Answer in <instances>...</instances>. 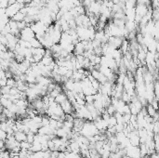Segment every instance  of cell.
I'll return each instance as SVG.
<instances>
[{"label":"cell","mask_w":159,"mask_h":158,"mask_svg":"<svg viewBox=\"0 0 159 158\" xmlns=\"http://www.w3.org/2000/svg\"><path fill=\"white\" fill-rule=\"evenodd\" d=\"M54 62V58L53 57H49V56H44V58L42 59V61H40L41 64H43V65H51V64Z\"/></svg>","instance_id":"9"},{"label":"cell","mask_w":159,"mask_h":158,"mask_svg":"<svg viewBox=\"0 0 159 158\" xmlns=\"http://www.w3.org/2000/svg\"><path fill=\"white\" fill-rule=\"evenodd\" d=\"M123 158H131V157H129V156H127V155H126V156H124Z\"/></svg>","instance_id":"23"},{"label":"cell","mask_w":159,"mask_h":158,"mask_svg":"<svg viewBox=\"0 0 159 158\" xmlns=\"http://www.w3.org/2000/svg\"><path fill=\"white\" fill-rule=\"evenodd\" d=\"M58 158H67L66 152H65V153H63V152H60V154H59Z\"/></svg>","instance_id":"22"},{"label":"cell","mask_w":159,"mask_h":158,"mask_svg":"<svg viewBox=\"0 0 159 158\" xmlns=\"http://www.w3.org/2000/svg\"><path fill=\"white\" fill-rule=\"evenodd\" d=\"M125 15L127 21H135V18H136V9H126Z\"/></svg>","instance_id":"7"},{"label":"cell","mask_w":159,"mask_h":158,"mask_svg":"<svg viewBox=\"0 0 159 158\" xmlns=\"http://www.w3.org/2000/svg\"><path fill=\"white\" fill-rule=\"evenodd\" d=\"M125 40V38H123V37H116V36H111L109 38V41H108V44L111 46H113L114 49H118L121 48V46H122V43H123V41Z\"/></svg>","instance_id":"5"},{"label":"cell","mask_w":159,"mask_h":158,"mask_svg":"<svg viewBox=\"0 0 159 158\" xmlns=\"http://www.w3.org/2000/svg\"><path fill=\"white\" fill-rule=\"evenodd\" d=\"M127 149V155L131 158H141L140 155V149L139 146L130 145Z\"/></svg>","instance_id":"3"},{"label":"cell","mask_w":159,"mask_h":158,"mask_svg":"<svg viewBox=\"0 0 159 158\" xmlns=\"http://www.w3.org/2000/svg\"><path fill=\"white\" fill-rule=\"evenodd\" d=\"M29 42L31 43L32 48H34V49H39V48H43L42 44H41V42H40V41H39V40H38L37 37L33 38L31 41H29Z\"/></svg>","instance_id":"12"},{"label":"cell","mask_w":159,"mask_h":158,"mask_svg":"<svg viewBox=\"0 0 159 158\" xmlns=\"http://www.w3.org/2000/svg\"><path fill=\"white\" fill-rule=\"evenodd\" d=\"M35 37V34L33 31V29L31 28V26H27L26 28L22 29L21 31V34H20V38L24 40V41H31L33 38Z\"/></svg>","instance_id":"2"},{"label":"cell","mask_w":159,"mask_h":158,"mask_svg":"<svg viewBox=\"0 0 159 158\" xmlns=\"http://www.w3.org/2000/svg\"><path fill=\"white\" fill-rule=\"evenodd\" d=\"M85 51H86L85 46H84L83 42H82V41H80V42H78L77 44L75 45L74 54L75 56H77V55H84Z\"/></svg>","instance_id":"6"},{"label":"cell","mask_w":159,"mask_h":158,"mask_svg":"<svg viewBox=\"0 0 159 158\" xmlns=\"http://www.w3.org/2000/svg\"><path fill=\"white\" fill-rule=\"evenodd\" d=\"M30 151L33 152V153H37V152L42 151V144H41V142H34V143L32 144V147H31Z\"/></svg>","instance_id":"11"},{"label":"cell","mask_w":159,"mask_h":158,"mask_svg":"<svg viewBox=\"0 0 159 158\" xmlns=\"http://www.w3.org/2000/svg\"><path fill=\"white\" fill-rule=\"evenodd\" d=\"M67 99H68V98H67L66 93L62 92V93H60V94H59L58 97L55 98V102H56L57 103H59V104H62V103H63L65 101H67Z\"/></svg>","instance_id":"10"},{"label":"cell","mask_w":159,"mask_h":158,"mask_svg":"<svg viewBox=\"0 0 159 158\" xmlns=\"http://www.w3.org/2000/svg\"><path fill=\"white\" fill-rule=\"evenodd\" d=\"M21 149H23V150H30L31 147H32V144L29 143L27 140H25V142H21Z\"/></svg>","instance_id":"17"},{"label":"cell","mask_w":159,"mask_h":158,"mask_svg":"<svg viewBox=\"0 0 159 158\" xmlns=\"http://www.w3.org/2000/svg\"><path fill=\"white\" fill-rule=\"evenodd\" d=\"M12 103H13V102H11L10 99H6V98H4V97L1 96V105H2V106H4L5 108H9Z\"/></svg>","instance_id":"15"},{"label":"cell","mask_w":159,"mask_h":158,"mask_svg":"<svg viewBox=\"0 0 159 158\" xmlns=\"http://www.w3.org/2000/svg\"><path fill=\"white\" fill-rule=\"evenodd\" d=\"M10 89H11V87H9V86L2 87H1V93H2V95H5V94H9Z\"/></svg>","instance_id":"18"},{"label":"cell","mask_w":159,"mask_h":158,"mask_svg":"<svg viewBox=\"0 0 159 158\" xmlns=\"http://www.w3.org/2000/svg\"><path fill=\"white\" fill-rule=\"evenodd\" d=\"M150 8H151V6H147V5H143V4H137L136 8H135V9H136V15L143 18V17L148 13V11L150 10Z\"/></svg>","instance_id":"4"},{"label":"cell","mask_w":159,"mask_h":158,"mask_svg":"<svg viewBox=\"0 0 159 158\" xmlns=\"http://www.w3.org/2000/svg\"><path fill=\"white\" fill-rule=\"evenodd\" d=\"M106 112H107L111 116H113L116 113V109H115V107L114 106L113 104H110L109 106L106 108Z\"/></svg>","instance_id":"16"},{"label":"cell","mask_w":159,"mask_h":158,"mask_svg":"<svg viewBox=\"0 0 159 158\" xmlns=\"http://www.w3.org/2000/svg\"><path fill=\"white\" fill-rule=\"evenodd\" d=\"M108 123V127H115L118 123H117V119L115 115L111 116V117L109 118V120L107 121Z\"/></svg>","instance_id":"14"},{"label":"cell","mask_w":159,"mask_h":158,"mask_svg":"<svg viewBox=\"0 0 159 158\" xmlns=\"http://www.w3.org/2000/svg\"><path fill=\"white\" fill-rule=\"evenodd\" d=\"M8 138V133L4 130H0V139L1 140H6Z\"/></svg>","instance_id":"20"},{"label":"cell","mask_w":159,"mask_h":158,"mask_svg":"<svg viewBox=\"0 0 159 158\" xmlns=\"http://www.w3.org/2000/svg\"><path fill=\"white\" fill-rule=\"evenodd\" d=\"M25 17H26V15L25 14H23L21 11H20V12H18L13 18H12V20H14L15 21H18V22H20V21H24V19H25Z\"/></svg>","instance_id":"13"},{"label":"cell","mask_w":159,"mask_h":158,"mask_svg":"<svg viewBox=\"0 0 159 158\" xmlns=\"http://www.w3.org/2000/svg\"><path fill=\"white\" fill-rule=\"evenodd\" d=\"M0 41H1V45L8 46V38H7V36H1Z\"/></svg>","instance_id":"21"},{"label":"cell","mask_w":159,"mask_h":158,"mask_svg":"<svg viewBox=\"0 0 159 158\" xmlns=\"http://www.w3.org/2000/svg\"><path fill=\"white\" fill-rule=\"evenodd\" d=\"M94 102H95V96L94 95L86 96V102L87 103H94Z\"/></svg>","instance_id":"19"},{"label":"cell","mask_w":159,"mask_h":158,"mask_svg":"<svg viewBox=\"0 0 159 158\" xmlns=\"http://www.w3.org/2000/svg\"><path fill=\"white\" fill-rule=\"evenodd\" d=\"M23 7H25V6L22 5V4L18 3V2L13 4V5H9V7L6 9V15H7L9 18L12 19L18 12H20L21 9Z\"/></svg>","instance_id":"1"},{"label":"cell","mask_w":159,"mask_h":158,"mask_svg":"<svg viewBox=\"0 0 159 158\" xmlns=\"http://www.w3.org/2000/svg\"><path fill=\"white\" fill-rule=\"evenodd\" d=\"M14 136L19 142H22L27 140V134L23 131H18V132L14 133Z\"/></svg>","instance_id":"8"}]
</instances>
